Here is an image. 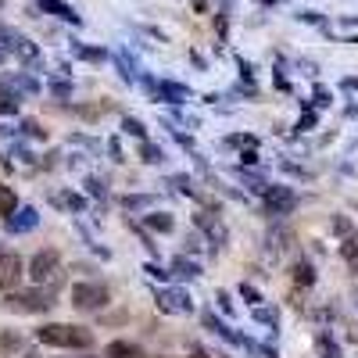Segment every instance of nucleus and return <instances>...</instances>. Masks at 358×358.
Instances as JSON below:
<instances>
[{
	"mask_svg": "<svg viewBox=\"0 0 358 358\" xmlns=\"http://www.w3.org/2000/svg\"><path fill=\"white\" fill-rule=\"evenodd\" d=\"M36 341L50 344V348H94V334L83 330V326H72V322H47V326H40Z\"/></svg>",
	"mask_w": 358,
	"mask_h": 358,
	"instance_id": "f257e3e1",
	"label": "nucleus"
},
{
	"mask_svg": "<svg viewBox=\"0 0 358 358\" xmlns=\"http://www.w3.org/2000/svg\"><path fill=\"white\" fill-rule=\"evenodd\" d=\"M54 294L50 287H33V290H15L4 297V308L8 312H18V315H40L54 305Z\"/></svg>",
	"mask_w": 358,
	"mask_h": 358,
	"instance_id": "f03ea898",
	"label": "nucleus"
},
{
	"mask_svg": "<svg viewBox=\"0 0 358 358\" xmlns=\"http://www.w3.org/2000/svg\"><path fill=\"white\" fill-rule=\"evenodd\" d=\"M29 276H33L36 287H50V290L62 287V258H57V251H40L29 262Z\"/></svg>",
	"mask_w": 358,
	"mask_h": 358,
	"instance_id": "7ed1b4c3",
	"label": "nucleus"
},
{
	"mask_svg": "<svg viewBox=\"0 0 358 358\" xmlns=\"http://www.w3.org/2000/svg\"><path fill=\"white\" fill-rule=\"evenodd\" d=\"M72 305L79 312H101L108 305V287H101V283H79L72 290Z\"/></svg>",
	"mask_w": 358,
	"mask_h": 358,
	"instance_id": "20e7f679",
	"label": "nucleus"
},
{
	"mask_svg": "<svg viewBox=\"0 0 358 358\" xmlns=\"http://www.w3.org/2000/svg\"><path fill=\"white\" fill-rule=\"evenodd\" d=\"M265 212L268 215H287L290 208L297 204V197H294V190L290 187H265Z\"/></svg>",
	"mask_w": 358,
	"mask_h": 358,
	"instance_id": "39448f33",
	"label": "nucleus"
},
{
	"mask_svg": "<svg viewBox=\"0 0 358 358\" xmlns=\"http://www.w3.org/2000/svg\"><path fill=\"white\" fill-rule=\"evenodd\" d=\"M22 280V258L11 251H0V294L11 290Z\"/></svg>",
	"mask_w": 358,
	"mask_h": 358,
	"instance_id": "423d86ee",
	"label": "nucleus"
},
{
	"mask_svg": "<svg viewBox=\"0 0 358 358\" xmlns=\"http://www.w3.org/2000/svg\"><path fill=\"white\" fill-rule=\"evenodd\" d=\"M36 222H40V215L33 212V208H22V212L15 208V212L8 215V229H11V233H25V229H33Z\"/></svg>",
	"mask_w": 358,
	"mask_h": 358,
	"instance_id": "0eeeda50",
	"label": "nucleus"
},
{
	"mask_svg": "<svg viewBox=\"0 0 358 358\" xmlns=\"http://www.w3.org/2000/svg\"><path fill=\"white\" fill-rule=\"evenodd\" d=\"M108 358H143V351L136 348V344H126V341H115V344H108V351H104Z\"/></svg>",
	"mask_w": 358,
	"mask_h": 358,
	"instance_id": "6e6552de",
	"label": "nucleus"
},
{
	"mask_svg": "<svg viewBox=\"0 0 358 358\" xmlns=\"http://www.w3.org/2000/svg\"><path fill=\"white\" fill-rule=\"evenodd\" d=\"M40 4H43V8H50L54 15H62V18H65V22H72V25L79 22V15H76L69 4H65V0H40Z\"/></svg>",
	"mask_w": 358,
	"mask_h": 358,
	"instance_id": "1a4fd4ad",
	"label": "nucleus"
},
{
	"mask_svg": "<svg viewBox=\"0 0 358 358\" xmlns=\"http://www.w3.org/2000/svg\"><path fill=\"white\" fill-rule=\"evenodd\" d=\"M341 255L348 258V265L355 268V273H358V233H351L348 236V241H344V248H341Z\"/></svg>",
	"mask_w": 358,
	"mask_h": 358,
	"instance_id": "9d476101",
	"label": "nucleus"
},
{
	"mask_svg": "<svg viewBox=\"0 0 358 358\" xmlns=\"http://www.w3.org/2000/svg\"><path fill=\"white\" fill-rule=\"evenodd\" d=\"M15 208H18V197H15V190L11 187H0V215H11L15 212Z\"/></svg>",
	"mask_w": 358,
	"mask_h": 358,
	"instance_id": "9b49d317",
	"label": "nucleus"
},
{
	"mask_svg": "<svg viewBox=\"0 0 358 358\" xmlns=\"http://www.w3.org/2000/svg\"><path fill=\"white\" fill-rule=\"evenodd\" d=\"M294 283H301V287H312L315 283V273H312L308 262H297L294 265Z\"/></svg>",
	"mask_w": 358,
	"mask_h": 358,
	"instance_id": "f8f14e48",
	"label": "nucleus"
},
{
	"mask_svg": "<svg viewBox=\"0 0 358 358\" xmlns=\"http://www.w3.org/2000/svg\"><path fill=\"white\" fill-rule=\"evenodd\" d=\"M147 226L158 229V233H169V229H172V219H169L165 212H155V215H147Z\"/></svg>",
	"mask_w": 358,
	"mask_h": 358,
	"instance_id": "ddd939ff",
	"label": "nucleus"
},
{
	"mask_svg": "<svg viewBox=\"0 0 358 358\" xmlns=\"http://www.w3.org/2000/svg\"><path fill=\"white\" fill-rule=\"evenodd\" d=\"M18 111V101H15V94H8L4 86H0V115H15Z\"/></svg>",
	"mask_w": 358,
	"mask_h": 358,
	"instance_id": "4468645a",
	"label": "nucleus"
},
{
	"mask_svg": "<svg viewBox=\"0 0 358 358\" xmlns=\"http://www.w3.org/2000/svg\"><path fill=\"white\" fill-rule=\"evenodd\" d=\"M319 348H322V355H326V358H341V348H337L330 337H326V334L319 337Z\"/></svg>",
	"mask_w": 358,
	"mask_h": 358,
	"instance_id": "2eb2a0df",
	"label": "nucleus"
},
{
	"mask_svg": "<svg viewBox=\"0 0 358 358\" xmlns=\"http://www.w3.org/2000/svg\"><path fill=\"white\" fill-rule=\"evenodd\" d=\"M176 273H179V276H197V265H194V262H183V258H176Z\"/></svg>",
	"mask_w": 358,
	"mask_h": 358,
	"instance_id": "dca6fc26",
	"label": "nucleus"
},
{
	"mask_svg": "<svg viewBox=\"0 0 358 358\" xmlns=\"http://www.w3.org/2000/svg\"><path fill=\"white\" fill-rule=\"evenodd\" d=\"M143 162H162V151H158V147H151V143H143Z\"/></svg>",
	"mask_w": 358,
	"mask_h": 358,
	"instance_id": "f3484780",
	"label": "nucleus"
},
{
	"mask_svg": "<svg viewBox=\"0 0 358 358\" xmlns=\"http://www.w3.org/2000/svg\"><path fill=\"white\" fill-rule=\"evenodd\" d=\"M255 319H258V322H268V326H273V322H276V312H265V308H255Z\"/></svg>",
	"mask_w": 358,
	"mask_h": 358,
	"instance_id": "a211bd4d",
	"label": "nucleus"
},
{
	"mask_svg": "<svg viewBox=\"0 0 358 358\" xmlns=\"http://www.w3.org/2000/svg\"><path fill=\"white\" fill-rule=\"evenodd\" d=\"M126 129H129L133 136H143V133H147V129H143V126L136 122V118H126Z\"/></svg>",
	"mask_w": 358,
	"mask_h": 358,
	"instance_id": "6ab92c4d",
	"label": "nucleus"
},
{
	"mask_svg": "<svg viewBox=\"0 0 358 358\" xmlns=\"http://www.w3.org/2000/svg\"><path fill=\"white\" fill-rule=\"evenodd\" d=\"M241 294L248 297V301H251V305H258V301H262V297H258V290H255V287H241Z\"/></svg>",
	"mask_w": 358,
	"mask_h": 358,
	"instance_id": "aec40b11",
	"label": "nucleus"
}]
</instances>
